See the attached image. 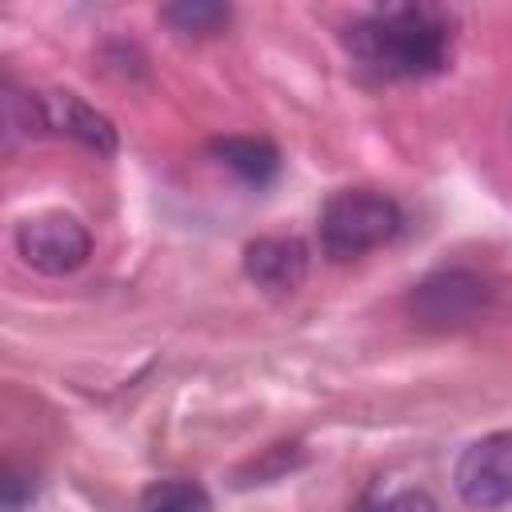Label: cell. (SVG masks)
<instances>
[{
    "instance_id": "1",
    "label": "cell",
    "mask_w": 512,
    "mask_h": 512,
    "mask_svg": "<svg viewBox=\"0 0 512 512\" xmlns=\"http://www.w3.org/2000/svg\"><path fill=\"white\" fill-rule=\"evenodd\" d=\"M348 48L376 76L416 80V76H432L448 64L452 28L440 8L396 4V8H380L368 20H360L348 36Z\"/></svg>"
},
{
    "instance_id": "2",
    "label": "cell",
    "mask_w": 512,
    "mask_h": 512,
    "mask_svg": "<svg viewBox=\"0 0 512 512\" xmlns=\"http://www.w3.org/2000/svg\"><path fill=\"white\" fill-rule=\"evenodd\" d=\"M400 232V204L376 188H340L320 208V244L332 260L364 256Z\"/></svg>"
},
{
    "instance_id": "3",
    "label": "cell",
    "mask_w": 512,
    "mask_h": 512,
    "mask_svg": "<svg viewBox=\"0 0 512 512\" xmlns=\"http://www.w3.org/2000/svg\"><path fill=\"white\" fill-rule=\"evenodd\" d=\"M16 252L24 256L28 268L48 272V276H64L88 260L92 236L72 212L48 208V212H32L16 224Z\"/></svg>"
},
{
    "instance_id": "4",
    "label": "cell",
    "mask_w": 512,
    "mask_h": 512,
    "mask_svg": "<svg viewBox=\"0 0 512 512\" xmlns=\"http://www.w3.org/2000/svg\"><path fill=\"white\" fill-rule=\"evenodd\" d=\"M456 492L472 508L512 504V432H492L468 444L456 460Z\"/></svg>"
},
{
    "instance_id": "5",
    "label": "cell",
    "mask_w": 512,
    "mask_h": 512,
    "mask_svg": "<svg viewBox=\"0 0 512 512\" xmlns=\"http://www.w3.org/2000/svg\"><path fill=\"white\" fill-rule=\"evenodd\" d=\"M484 284L468 272H436L412 292V312L420 324H464L484 308Z\"/></svg>"
},
{
    "instance_id": "6",
    "label": "cell",
    "mask_w": 512,
    "mask_h": 512,
    "mask_svg": "<svg viewBox=\"0 0 512 512\" xmlns=\"http://www.w3.org/2000/svg\"><path fill=\"white\" fill-rule=\"evenodd\" d=\"M244 272L256 280V288L288 296L308 276V248L296 236H260L244 248Z\"/></svg>"
},
{
    "instance_id": "7",
    "label": "cell",
    "mask_w": 512,
    "mask_h": 512,
    "mask_svg": "<svg viewBox=\"0 0 512 512\" xmlns=\"http://www.w3.org/2000/svg\"><path fill=\"white\" fill-rule=\"evenodd\" d=\"M40 104H44V124L48 128H56V132H64V136L104 152V156L116 152L112 120L104 112H96L88 100H80L76 92H48V96H40Z\"/></svg>"
},
{
    "instance_id": "8",
    "label": "cell",
    "mask_w": 512,
    "mask_h": 512,
    "mask_svg": "<svg viewBox=\"0 0 512 512\" xmlns=\"http://www.w3.org/2000/svg\"><path fill=\"white\" fill-rule=\"evenodd\" d=\"M212 152L220 156V164H228L236 176H244L248 184H268L276 176V148L252 136H228L216 140Z\"/></svg>"
},
{
    "instance_id": "9",
    "label": "cell",
    "mask_w": 512,
    "mask_h": 512,
    "mask_svg": "<svg viewBox=\"0 0 512 512\" xmlns=\"http://www.w3.org/2000/svg\"><path fill=\"white\" fill-rule=\"evenodd\" d=\"M140 512H212V500L196 480H156L144 488Z\"/></svg>"
},
{
    "instance_id": "10",
    "label": "cell",
    "mask_w": 512,
    "mask_h": 512,
    "mask_svg": "<svg viewBox=\"0 0 512 512\" xmlns=\"http://www.w3.org/2000/svg\"><path fill=\"white\" fill-rule=\"evenodd\" d=\"M160 16H164L176 32H184V36H212L220 24H228V8H220V4H204V0L168 4Z\"/></svg>"
},
{
    "instance_id": "11",
    "label": "cell",
    "mask_w": 512,
    "mask_h": 512,
    "mask_svg": "<svg viewBox=\"0 0 512 512\" xmlns=\"http://www.w3.org/2000/svg\"><path fill=\"white\" fill-rule=\"evenodd\" d=\"M372 512H440L436 500L420 488H404V492H392L388 500H380Z\"/></svg>"
}]
</instances>
